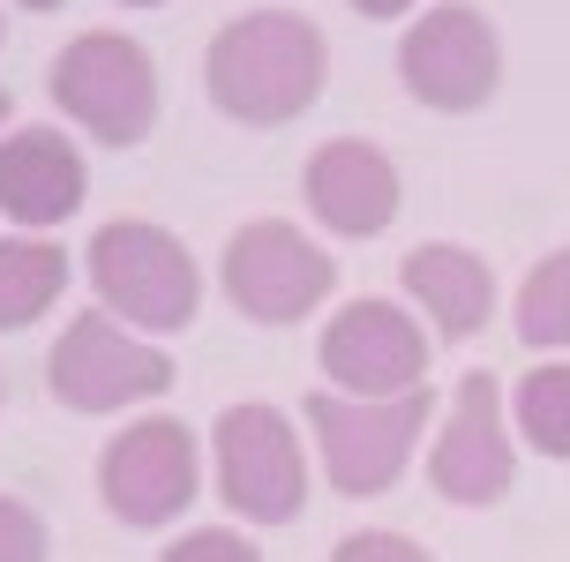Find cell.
Listing matches in <instances>:
<instances>
[{
	"label": "cell",
	"instance_id": "6da1fadb",
	"mask_svg": "<svg viewBox=\"0 0 570 562\" xmlns=\"http://www.w3.org/2000/svg\"><path fill=\"white\" fill-rule=\"evenodd\" d=\"M331 53H323V30L293 8H248L233 16L210 53H203V90L210 106L240 120V128H285L323 98Z\"/></svg>",
	"mask_w": 570,
	"mask_h": 562
},
{
	"label": "cell",
	"instance_id": "7a4b0ae2",
	"mask_svg": "<svg viewBox=\"0 0 570 562\" xmlns=\"http://www.w3.org/2000/svg\"><path fill=\"white\" fill-rule=\"evenodd\" d=\"M90 293H98L106 315L136 323V331H188L203 278H196V255L180 248L166 225L114 218L90 240Z\"/></svg>",
	"mask_w": 570,
	"mask_h": 562
},
{
	"label": "cell",
	"instance_id": "3957f363",
	"mask_svg": "<svg viewBox=\"0 0 570 562\" xmlns=\"http://www.w3.org/2000/svg\"><path fill=\"white\" fill-rule=\"evenodd\" d=\"M428 413H435L428 391H405V397L308 391V427H315V450H323V480L338 495H383V487H399Z\"/></svg>",
	"mask_w": 570,
	"mask_h": 562
},
{
	"label": "cell",
	"instance_id": "277c9868",
	"mask_svg": "<svg viewBox=\"0 0 570 562\" xmlns=\"http://www.w3.org/2000/svg\"><path fill=\"white\" fill-rule=\"evenodd\" d=\"M53 106L76 128H90L98 142L128 150L158 120V68H150V53H142L136 38L83 30V38H68L53 53Z\"/></svg>",
	"mask_w": 570,
	"mask_h": 562
},
{
	"label": "cell",
	"instance_id": "5b68a950",
	"mask_svg": "<svg viewBox=\"0 0 570 562\" xmlns=\"http://www.w3.org/2000/svg\"><path fill=\"white\" fill-rule=\"evenodd\" d=\"M210 465H218V495L233 517L248 525H293L308 503V465H301V435L278 405H226L210 427Z\"/></svg>",
	"mask_w": 570,
	"mask_h": 562
},
{
	"label": "cell",
	"instance_id": "8992f818",
	"mask_svg": "<svg viewBox=\"0 0 570 562\" xmlns=\"http://www.w3.org/2000/svg\"><path fill=\"white\" fill-rule=\"evenodd\" d=\"M218 278H226V300L248 315V323L285 331V323L315 315V300H331L338 263H331V248H315L301 225L256 218L226 240V270H218Z\"/></svg>",
	"mask_w": 570,
	"mask_h": 562
},
{
	"label": "cell",
	"instance_id": "52a82bcc",
	"mask_svg": "<svg viewBox=\"0 0 570 562\" xmlns=\"http://www.w3.org/2000/svg\"><path fill=\"white\" fill-rule=\"evenodd\" d=\"M46 383L68 413H120L136 397L173 391V361L158 345H142L136 331H120V315L83 308L68 331H60L53 361H46Z\"/></svg>",
	"mask_w": 570,
	"mask_h": 562
},
{
	"label": "cell",
	"instance_id": "ba28073f",
	"mask_svg": "<svg viewBox=\"0 0 570 562\" xmlns=\"http://www.w3.org/2000/svg\"><path fill=\"white\" fill-rule=\"evenodd\" d=\"M98 495L120 525L158 533L196 503V427L188 421H136L98 457Z\"/></svg>",
	"mask_w": 570,
	"mask_h": 562
},
{
	"label": "cell",
	"instance_id": "9c48e42d",
	"mask_svg": "<svg viewBox=\"0 0 570 562\" xmlns=\"http://www.w3.org/2000/svg\"><path fill=\"white\" fill-rule=\"evenodd\" d=\"M399 76H405V90H413L421 106L473 112V106L495 98V83H503V46H495V30H488L481 8L443 0V8H428L421 23L405 30Z\"/></svg>",
	"mask_w": 570,
	"mask_h": 562
},
{
	"label": "cell",
	"instance_id": "30bf717a",
	"mask_svg": "<svg viewBox=\"0 0 570 562\" xmlns=\"http://www.w3.org/2000/svg\"><path fill=\"white\" fill-rule=\"evenodd\" d=\"M323 375L338 397H405L428 375V331L399 300H345L323 323Z\"/></svg>",
	"mask_w": 570,
	"mask_h": 562
},
{
	"label": "cell",
	"instance_id": "8fae6325",
	"mask_svg": "<svg viewBox=\"0 0 570 562\" xmlns=\"http://www.w3.org/2000/svg\"><path fill=\"white\" fill-rule=\"evenodd\" d=\"M428 480L443 503H465V510H488L511 495L518 480V457H511V427H503V391L495 375H465L451 397V421L435 435V457H428Z\"/></svg>",
	"mask_w": 570,
	"mask_h": 562
},
{
	"label": "cell",
	"instance_id": "7c38bea8",
	"mask_svg": "<svg viewBox=\"0 0 570 562\" xmlns=\"http://www.w3.org/2000/svg\"><path fill=\"white\" fill-rule=\"evenodd\" d=\"M301 196H308V210L331 225V233L368 240V233H383V225L399 218V166H391L375 142L338 136V142H323V150L308 158Z\"/></svg>",
	"mask_w": 570,
	"mask_h": 562
},
{
	"label": "cell",
	"instance_id": "4fadbf2b",
	"mask_svg": "<svg viewBox=\"0 0 570 562\" xmlns=\"http://www.w3.org/2000/svg\"><path fill=\"white\" fill-rule=\"evenodd\" d=\"M83 188H90V172L60 128H16V136H0V218L60 225L83 210Z\"/></svg>",
	"mask_w": 570,
	"mask_h": 562
},
{
	"label": "cell",
	"instance_id": "5bb4252c",
	"mask_svg": "<svg viewBox=\"0 0 570 562\" xmlns=\"http://www.w3.org/2000/svg\"><path fill=\"white\" fill-rule=\"evenodd\" d=\"M405 300H421V315L435 323V337H473L495 315V278L473 248H451V240H428V248L405 255Z\"/></svg>",
	"mask_w": 570,
	"mask_h": 562
},
{
	"label": "cell",
	"instance_id": "9a60e30c",
	"mask_svg": "<svg viewBox=\"0 0 570 562\" xmlns=\"http://www.w3.org/2000/svg\"><path fill=\"white\" fill-rule=\"evenodd\" d=\"M68 255L53 240H0V331H23L60 300Z\"/></svg>",
	"mask_w": 570,
	"mask_h": 562
},
{
	"label": "cell",
	"instance_id": "2e32d148",
	"mask_svg": "<svg viewBox=\"0 0 570 562\" xmlns=\"http://www.w3.org/2000/svg\"><path fill=\"white\" fill-rule=\"evenodd\" d=\"M518 337L533 345V353H556L570 345V248L541 255L525 285H518Z\"/></svg>",
	"mask_w": 570,
	"mask_h": 562
},
{
	"label": "cell",
	"instance_id": "e0dca14e",
	"mask_svg": "<svg viewBox=\"0 0 570 562\" xmlns=\"http://www.w3.org/2000/svg\"><path fill=\"white\" fill-rule=\"evenodd\" d=\"M511 421L541 457H570V367H533L511 391Z\"/></svg>",
	"mask_w": 570,
	"mask_h": 562
},
{
	"label": "cell",
	"instance_id": "ac0fdd59",
	"mask_svg": "<svg viewBox=\"0 0 570 562\" xmlns=\"http://www.w3.org/2000/svg\"><path fill=\"white\" fill-rule=\"evenodd\" d=\"M0 562H46V517L16 495H0Z\"/></svg>",
	"mask_w": 570,
	"mask_h": 562
},
{
	"label": "cell",
	"instance_id": "d6986e66",
	"mask_svg": "<svg viewBox=\"0 0 570 562\" xmlns=\"http://www.w3.org/2000/svg\"><path fill=\"white\" fill-rule=\"evenodd\" d=\"M158 562H263V555H256V540L226 533V525H196L188 540H173Z\"/></svg>",
	"mask_w": 570,
	"mask_h": 562
},
{
	"label": "cell",
	"instance_id": "ffe728a7",
	"mask_svg": "<svg viewBox=\"0 0 570 562\" xmlns=\"http://www.w3.org/2000/svg\"><path fill=\"white\" fill-rule=\"evenodd\" d=\"M331 562H435V555L405 533H345L338 548H331Z\"/></svg>",
	"mask_w": 570,
	"mask_h": 562
},
{
	"label": "cell",
	"instance_id": "44dd1931",
	"mask_svg": "<svg viewBox=\"0 0 570 562\" xmlns=\"http://www.w3.org/2000/svg\"><path fill=\"white\" fill-rule=\"evenodd\" d=\"M353 8H361V16H375V23H391V16H405L413 0H353Z\"/></svg>",
	"mask_w": 570,
	"mask_h": 562
},
{
	"label": "cell",
	"instance_id": "7402d4cb",
	"mask_svg": "<svg viewBox=\"0 0 570 562\" xmlns=\"http://www.w3.org/2000/svg\"><path fill=\"white\" fill-rule=\"evenodd\" d=\"M23 8H38V16H46V8H60V0H23Z\"/></svg>",
	"mask_w": 570,
	"mask_h": 562
},
{
	"label": "cell",
	"instance_id": "603a6c76",
	"mask_svg": "<svg viewBox=\"0 0 570 562\" xmlns=\"http://www.w3.org/2000/svg\"><path fill=\"white\" fill-rule=\"evenodd\" d=\"M120 8H158V0H120Z\"/></svg>",
	"mask_w": 570,
	"mask_h": 562
},
{
	"label": "cell",
	"instance_id": "cb8c5ba5",
	"mask_svg": "<svg viewBox=\"0 0 570 562\" xmlns=\"http://www.w3.org/2000/svg\"><path fill=\"white\" fill-rule=\"evenodd\" d=\"M0 120H8V90H0Z\"/></svg>",
	"mask_w": 570,
	"mask_h": 562
}]
</instances>
